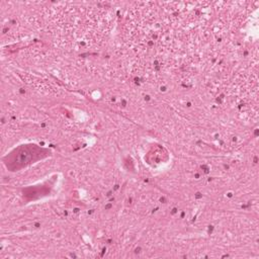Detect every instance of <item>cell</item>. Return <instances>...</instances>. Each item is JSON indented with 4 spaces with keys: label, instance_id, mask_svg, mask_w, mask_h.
Masks as SVG:
<instances>
[{
    "label": "cell",
    "instance_id": "cell-1",
    "mask_svg": "<svg viewBox=\"0 0 259 259\" xmlns=\"http://www.w3.org/2000/svg\"><path fill=\"white\" fill-rule=\"evenodd\" d=\"M41 150L34 146H22L10 154L8 164L12 169L21 168L41 156Z\"/></svg>",
    "mask_w": 259,
    "mask_h": 259
}]
</instances>
